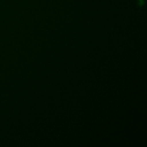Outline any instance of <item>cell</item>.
<instances>
[{"label":"cell","instance_id":"cell-1","mask_svg":"<svg viewBox=\"0 0 147 147\" xmlns=\"http://www.w3.org/2000/svg\"><path fill=\"white\" fill-rule=\"evenodd\" d=\"M144 4V0H139V4L140 5H143Z\"/></svg>","mask_w":147,"mask_h":147}]
</instances>
